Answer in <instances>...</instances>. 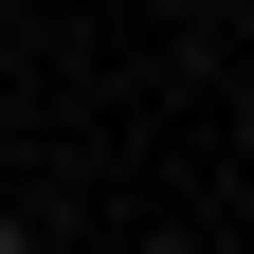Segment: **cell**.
Wrapping results in <instances>:
<instances>
[{"instance_id":"cell-1","label":"cell","mask_w":254,"mask_h":254,"mask_svg":"<svg viewBox=\"0 0 254 254\" xmlns=\"http://www.w3.org/2000/svg\"><path fill=\"white\" fill-rule=\"evenodd\" d=\"M0 254H37V218H0Z\"/></svg>"}]
</instances>
